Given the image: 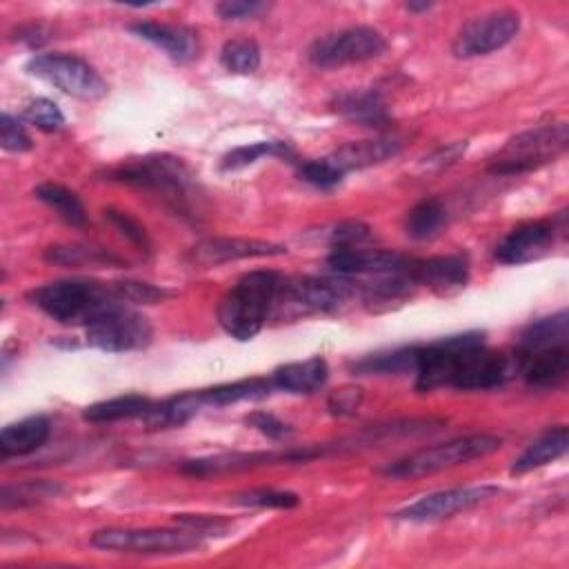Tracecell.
<instances>
[{
	"label": "cell",
	"instance_id": "6da1fadb",
	"mask_svg": "<svg viewBox=\"0 0 569 569\" xmlns=\"http://www.w3.org/2000/svg\"><path fill=\"white\" fill-rule=\"evenodd\" d=\"M522 369L518 351H493L485 345L482 331L447 336L418 345L416 389L433 391L440 387L480 391L511 380Z\"/></svg>",
	"mask_w": 569,
	"mask_h": 569
},
{
	"label": "cell",
	"instance_id": "7a4b0ae2",
	"mask_svg": "<svg viewBox=\"0 0 569 569\" xmlns=\"http://www.w3.org/2000/svg\"><path fill=\"white\" fill-rule=\"evenodd\" d=\"M282 273L256 269L244 273L218 302V322L236 340H251L273 313Z\"/></svg>",
	"mask_w": 569,
	"mask_h": 569
},
{
	"label": "cell",
	"instance_id": "3957f363",
	"mask_svg": "<svg viewBox=\"0 0 569 569\" xmlns=\"http://www.w3.org/2000/svg\"><path fill=\"white\" fill-rule=\"evenodd\" d=\"M27 300L62 325L82 327H87L109 307L122 302L116 282L107 284L89 278H67L33 287L27 291Z\"/></svg>",
	"mask_w": 569,
	"mask_h": 569
},
{
	"label": "cell",
	"instance_id": "277c9868",
	"mask_svg": "<svg viewBox=\"0 0 569 569\" xmlns=\"http://www.w3.org/2000/svg\"><path fill=\"white\" fill-rule=\"evenodd\" d=\"M107 178L113 182L156 191L176 211H187L189 191L193 184L189 167L180 158L169 153H151L144 158L122 162L116 169H109Z\"/></svg>",
	"mask_w": 569,
	"mask_h": 569
},
{
	"label": "cell",
	"instance_id": "5b68a950",
	"mask_svg": "<svg viewBox=\"0 0 569 569\" xmlns=\"http://www.w3.org/2000/svg\"><path fill=\"white\" fill-rule=\"evenodd\" d=\"M500 449V438L491 433H469L460 438H451L447 442H438L425 449H418L413 453H407L387 467H382V473L393 480L402 478H420L429 476L482 456H489Z\"/></svg>",
	"mask_w": 569,
	"mask_h": 569
},
{
	"label": "cell",
	"instance_id": "8992f818",
	"mask_svg": "<svg viewBox=\"0 0 569 569\" xmlns=\"http://www.w3.org/2000/svg\"><path fill=\"white\" fill-rule=\"evenodd\" d=\"M569 129L567 122H545L531 127L511 140L496 153L489 171L496 176H518L533 171L547 162H553L567 151Z\"/></svg>",
	"mask_w": 569,
	"mask_h": 569
},
{
	"label": "cell",
	"instance_id": "52a82bcc",
	"mask_svg": "<svg viewBox=\"0 0 569 569\" xmlns=\"http://www.w3.org/2000/svg\"><path fill=\"white\" fill-rule=\"evenodd\" d=\"M351 293H356V282H351V278L345 276H282L271 316L298 318L309 313H329L340 309Z\"/></svg>",
	"mask_w": 569,
	"mask_h": 569
},
{
	"label": "cell",
	"instance_id": "ba28073f",
	"mask_svg": "<svg viewBox=\"0 0 569 569\" xmlns=\"http://www.w3.org/2000/svg\"><path fill=\"white\" fill-rule=\"evenodd\" d=\"M202 536L182 527V529H167V527H109L100 529L91 536V545L107 551L120 553H184L202 547Z\"/></svg>",
	"mask_w": 569,
	"mask_h": 569
},
{
	"label": "cell",
	"instance_id": "9c48e42d",
	"mask_svg": "<svg viewBox=\"0 0 569 569\" xmlns=\"http://www.w3.org/2000/svg\"><path fill=\"white\" fill-rule=\"evenodd\" d=\"M24 69L62 93L80 100H100L109 91L96 67L73 53H38L24 64Z\"/></svg>",
	"mask_w": 569,
	"mask_h": 569
},
{
	"label": "cell",
	"instance_id": "30bf717a",
	"mask_svg": "<svg viewBox=\"0 0 569 569\" xmlns=\"http://www.w3.org/2000/svg\"><path fill=\"white\" fill-rule=\"evenodd\" d=\"M87 342L96 349L120 353L144 349L153 340V327L147 316L129 305H113L84 327Z\"/></svg>",
	"mask_w": 569,
	"mask_h": 569
},
{
	"label": "cell",
	"instance_id": "8fae6325",
	"mask_svg": "<svg viewBox=\"0 0 569 569\" xmlns=\"http://www.w3.org/2000/svg\"><path fill=\"white\" fill-rule=\"evenodd\" d=\"M387 49L385 36L367 24L347 27L340 31L325 33L309 44L307 58L320 69L365 62L378 58Z\"/></svg>",
	"mask_w": 569,
	"mask_h": 569
},
{
	"label": "cell",
	"instance_id": "7c38bea8",
	"mask_svg": "<svg viewBox=\"0 0 569 569\" xmlns=\"http://www.w3.org/2000/svg\"><path fill=\"white\" fill-rule=\"evenodd\" d=\"M520 31V13L513 9H493L469 20L453 38L456 58H478L509 44Z\"/></svg>",
	"mask_w": 569,
	"mask_h": 569
},
{
	"label": "cell",
	"instance_id": "4fadbf2b",
	"mask_svg": "<svg viewBox=\"0 0 569 569\" xmlns=\"http://www.w3.org/2000/svg\"><path fill=\"white\" fill-rule=\"evenodd\" d=\"M498 493H500V487H496V485H471V487L442 489V491L422 496L416 502L402 507L400 511H396V518L409 520V522H433V520L451 518L460 511H469Z\"/></svg>",
	"mask_w": 569,
	"mask_h": 569
},
{
	"label": "cell",
	"instance_id": "5bb4252c",
	"mask_svg": "<svg viewBox=\"0 0 569 569\" xmlns=\"http://www.w3.org/2000/svg\"><path fill=\"white\" fill-rule=\"evenodd\" d=\"M327 264L331 267L333 273L345 276V278L382 276V273L407 271L409 264H411V256L362 244V247L331 249V253L327 258Z\"/></svg>",
	"mask_w": 569,
	"mask_h": 569
},
{
	"label": "cell",
	"instance_id": "9a60e30c",
	"mask_svg": "<svg viewBox=\"0 0 569 569\" xmlns=\"http://www.w3.org/2000/svg\"><path fill=\"white\" fill-rule=\"evenodd\" d=\"M409 276L418 287H427L436 296H453L469 282V260L462 253L411 258Z\"/></svg>",
	"mask_w": 569,
	"mask_h": 569
},
{
	"label": "cell",
	"instance_id": "2e32d148",
	"mask_svg": "<svg viewBox=\"0 0 569 569\" xmlns=\"http://www.w3.org/2000/svg\"><path fill=\"white\" fill-rule=\"evenodd\" d=\"M282 253H287V247L258 238H204L191 249L189 258L198 267H216L231 260L269 258Z\"/></svg>",
	"mask_w": 569,
	"mask_h": 569
},
{
	"label": "cell",
	"instance_id": "e0dca14e",
	"mask_svg": "<svg viewBox=\"0 0 569 569\" xmlns=\"http://www.w3.org/2000/svg\"><path fill=\"white\" fill-rule=\"evenodd\" d=\"M316 451L313 449H298V451H233V453H218V456H209V458H196V460H187L182 462L180 471L189 473V476H213V473H227V471H242V469H251V467H260V465H269V462H280V460H307L313 458Z\"/></svg>",
	"mask_w": 569,
	"mask_h": 569
},
{
	"label": "cell",
	"instance_id": "ac0fdd59",
	"mask_svg": "<svg viewBox=\"0 0 569 569\" xmlns=\"http://www.w3.org/2000/svg\"><path fill=\"white\" fill-rule=\"evenodd\" d=\"M553 222L536 220L513 227L496 247V260L502 264H522L540 258L553 242Z\"/></svg>",
	"mask_w": 569,
	"mask_h": 569
},
{
	"label": "cell",
	"instance_id": "d6986e66",
	"mask_svg": "<svg viewBox=\"0 0 569 569\" xmlns=\"http://www.w3.org/2000/svg\"><path fill=\"white\" fill-rule=\"evenodd\" d=\"M129 31L142 40L156 44L176 62H189L198 56V38L191 29H187L182 24L140 20V22H131Z\"/></svg>",
	"mask_w": 569,
	"mask_h": 569
},
{
	"label": "cell",
	"instance_id": "ffe728a7",
	"mask_svg": "<svg viewBox=\"0 0 569 569\" xmlns=\"http://www.w3.org/2000/svg\"><path fill=\"white\" fill-rule=\"evenodd\" d=\"M400 153V142L396 138H371V140H353L338 147L329 158L333 167L342 173L367 169L380 162H387Z\"/></svg>",
	"mask_w": 569,
	"mask_h": 569
},
{
	"label": "cell",
	"instance_id": "44dd1931",
	"mask_svg": "<svg viewBox=\"0 0 569 569\" xmlns=\"http://www.w3.org/2000/svg\"><path fill=\"white\" fill-rule=\"evenodd\" d=\"M525 382L536 389H553L567 380L569 373V349L567 345H556L522 360L520 369Z\"/></svg>",
	"mask_w": 569,
	"mask_h": 569
},
{
	"label": "cell",
	"instance_id": "7402d4cb",
	"mask_svg": "<svg viewBox=\"0 0 569 569\" xmlns=\"http://www.w3.org/2000/svg\"><path fill=\"white\" fill-rule=\"evenodd\" d=\"M373 278L376 280L371 282H356V291H360L362 302L369 311H387L396 305H402L405 300L411 298L413 289L418 287L411 280L409 269L398 273H382Z\"/></svg>",
	"mask_w": 569,
	"mask_h": 569
},
{
	"label": "cell",
	"instance_id": "603a6c76",
	"mask_svg": "<svg viewBox=\"0 0 569 569\" xmlns=\"http://www.w3.org/2000/svg\"><path fill=\"white\" fill-rule=\"evenodd\" d=\"M331 107L342 118L365 124V127H382L389 124V113L385 100L369 89H349L340 91L331 98Z\"/></svg>",
	"mask_w": 569,
	"mask_h": 569
},
{
	"label": "cell",
	"instance_id": "cb8c5ba5",
	"mask_svg": "<svg viewBox=\"0 0 569 569\" xmlns=\"http://www.w3.org/2000/svg\"><path fill=\"white\" fill-rule=\"evenodd\" d=\"M327 376H329V367H327L325 358L311 356L307 360L280 365L278 369H273V373L269 378H271L273 387L280 391L313 393L327 382Z\"/></svg>",
	"mask_w": 569,
	"mask_h": 569
},
{
	"label": "cell",
	"instance_id": "d4e9b609",
	"mask_svg": "<svg viewBox=\"0 0 569 569\" xmlns=\"http://www.w3.org/2000/svg\"><path fill=\"white\" fill-rule=\"evenodd\" d=\"M49 431L51 427L44 416H29L18 422H11L0 431V456L13 458L33 453L47 442Z\"/></svg>",
	"mask_w": 569,
	"mask_h": 569
},
{
	"label": "cell",
	"instance_id": "484cf974",
	"mask_svg": "<svg viewBox=\"0 0 569 569\" xmlns=\"http://www.w3.org/2000/svg\"><path fill=\"white\" fill-rule=\"evenodd\" d=\"M567 338H569V316L562 309L558 313L538 318L531 325H527V329L520 333L516 351L525 360L529 353H536L556 345H567Z\"/></svg>",
	"mask_w": 569,
	"mask_h": 569
},
{
	"label": "cell",
	"instance_id": "4316f807",
	"mask_svg": "<svg viewBox=\"0 0 569 569\" xmlns=\"http://www.w3.org/2000/svg\"><path fill=\"white\" fill-rule=\"evenodd\" d=\"M567 447H569V429L565 425H556L527 445V449L513 460L511 473H527L538 467H545L556 458L565 456Z\"/></svg>",
	"mask_w": 569,
	"mask_h": 569
},
{
	"label": "cell",
	"instance_id": "83f0119b",
	"mask_svg": "<svg viewBox=\"0 0 569 569\" xmlns=\"http://www.w3.org/2000/svg\"><path fill=\"white\" fill-rule=\"evenodd\" d=\"M418 365V345L396 347L389 351H378L362 356L349 362V369L358 376H398V373H413Z\"/></svg>",
	"mask_w": 569,
	"mask_h": 569
},
{
	"label": "cell",
	"instance_id": "f1b7e54d",
	"mask_svg": "<svg viewBox=\"0 0 569 569\" xmlns=\"http://www.w3.org/2000/svg\"><path fill=\"white\" fill-rule=\"evenodd\" d=\"M273 382L271 378L253 376V378H242L233 382H222L216 387L198 389L202 405L204 407H224V405H236L244 400H262L273 393Z\"/></svg>",
	"mask_w": 569,
	"mask_h": 569
},
{
	"label": "cell",
	"instance_id": "f546056e",
	"mask_svg": "<svg viewBox=\"0 0 569 569\" xmlns=\"http://www.w3.org/2000/svg\"><path fill=\"white\" fill-rule=\"evenodd\" d=\"M200 391H184L178 396H171L162 402H153L149 413L144 416V422L153 429H169V427H182L189 422L200 409H202Z\"/></svg>",
	"mask_w": 569,
	"mask_h": 569
},
{
	"label": "cell",
	"instance_id": "4dcf8cb0",
	"mask_svg": "<svg viewBox=\"0 0 569 569\" xmlns=\"http://www.w3.org/2000/svg\"><path fill=\"white\" fill-rule=\"evenodd\" d=\"M44 260L62 267H122L124 260L109 249L93 244H51L44 249Z\"/></svg>",
	"mask_w": 569,
	"mask_h": 569
},
{
	"label": "cell",
	"instance_id": "1f68e13d",
	"mask_svg": "<svg viewBox=\"0 0 569 569\" xmlns=\"http://www.w3.org/2000/svg\"><path fill=\"white\" fill-rule=\"evenodd\" d=\"M151 407H153V400L149 396L124 393V396H116V398L89 405L82 411V418L89 422H116L127 418H144Z\"/></svg>",
	"mask_w": 569,
	"mask_h": 569
},
{
	"label": "cell",
	"instance_id": "d6a6232c",
	"mask_svg": "<svg viewBox=\"0 0 569 569\" xmlns=\"http://www.w3.org/2000/svg\"><path fill=\"white\" fill-rule=\"evenodd\" d=\"M33 196L40 202L49 204L58 213V218H62L67 224H71V227H84L87 224L84 204L80 202V198L71 189H67L58 182H42L33 189Z\"/></svg>",
	"mask_w": 569,
	"mask_h": 569
},
{
	"label": "cell",
	"instance_id": "836d02e7",
	"mask_svg": "<svg viewBox=\"0 0 569 569\" xmlns=\"http://www.w3.org/2000/svg\"><path fill=\"white\" fill-rule=\"evenodd\" d=\"M447 222V211L440 200L427 198L413 204L405 218V231L413 240H431Z\"/></svg>",
	"mask_w": 569,
	"mask_h": 569
},
{
	"label": "cell",
	"instance_id": "e575fe53",
	"mask_svg": "<svg viewBox=\"0 0 569 569\" xmlns=\"http://www.w3.org/2000/svg\"><path fill=\"white\" fill-rule=\"evenodd\" d=\"M287 158L291 156V147L284 140H260V142H249V144H240L231 151H227L220 160V169L222 171H236V169H244L253 162H258L260 158Z\"/></svg>",
	"mask_w": 569,
	"mask_h": 569
},
{
	"label": "cell",
	"instance_id": "d590c367",
	"mask_svg": "<svg viewBox=\"0 0 569 569\" xmlns=\"http://www.w3.org/2000/svg\"><path fill=\"white\" fill-rule=\"evenodd\" d=\"M60 491H62V487L51 480H24L18 485H4L2 493H0V505H2V509L31 507L42 500L56 498Z\"/></svg>",
	"mask_w": 569,
	"mask_h": 569
},
{
	"label": "cell",
	"instance_id": "8d00e7d4",
	"mask_svg": "<svg viewBox=\"0 0 569 569\" xmlns=\"http://www.w3.org/2000/svg\"><path fill=\"white\" fill-rule=\"evenodd\" d=\"M260 47L251 38H233L220 49V62L231 73H253L260 67Z\"/></svg>",
	"mask_w": 569,
	"mask_h": 569
},
{
	"label": "cell",
	"instance_id": "74e56055",
	"mask_svg": "<svg viewBox=\"0 0 569 569\" xmlns=\"http://www.w3.org/2000/svg\"><path fill=\"white\" fill-rule=\"evenodd\" d=\"M298 176L300 180L313 184L316 189H333L342 182V171L338 167H333L329 162V158H313V160H305L298 164Z\"/></svg>",
	"mask_w": 569,
	"mask_h": 569
},
{
	"label": "cell",
	"instance_id": "f35d334b",
	"mask_svg": "<svg viewBox=\"0 0 569 569\" xmlns=\"http://www.w3.org/2000/svg\"><path fill=\"white\" fill-rule=\"evenodd\" d=\"M233 502L247 505V507H260V509H291V507H298L300 498L298 493L282 491V489H251L233 496Z\"/></svg>",
	"mask_w": 569,
	"mask_h": 569
},
{
	"label": "cell",
	"instance_id": "ab89813d",
	"mask_svg": "<svg viewBox=\"0 0 569 569\" xmlns=\"http://www.w3.org/2000/svg\"><path fill=\"white\" fill-rule=\"evenodd\" d=\"M22 116L27 122L36 124L42 131H58L64 124V116H62L60 107L49 98L29 100Z\"/></svg>",
	"mask_w": 569,
	"mask_h": 569
},
{
	"label": "cell",
	"instance_id": "60d3db41",
	"mask_svg": "<svg viewBox=\"0 0 569 569\" xmlns=\"http://www.w3.org/2000/svg\"><path fill=\"white\" fill-rule=\"evenodd\" d=\"M116 289L124 305H156L171 296V291H167L162 287H156L149 282H138V280H118Z\"/></svg>",
	"mask_w": 569,
	"mask_h": 569
},
{
	"label": "cell",
	"instance_id": "b9f144b4",
	"mask_svg": "<svg viewBox=\"0 0 569 569\" xmlns=\"http://www.w3.org/2000/svg\"><path fill=\"white\" fill-rule=\"evenodd\" d=\"M102 213L131 244H136L140 251H147V253L151 251L149 233H147V229L136 218H131L127 211H118L113 207H107Z\"/></svg>",
	"mask_w": 569,
	"mask_h": 569
},
{
	"label": "cell",
	"instance_id": "7bdbcfd3",
	"mask_svg": "<svg viewBox=\"0 0 569 569\" xmlns=\"http://www.w3.org/2000/svg\"><path fill=\"white\" fill-rule=\"evenodd\" d=\"M371 240V227L360 220H345L333 227L329 244L331 249H345V247H362Z\"/></svg>",
	"mask_w": 569,
	"mask_h": 569
},
{
	"label": "cell",
	"instance_id": "ee69618b",
	"mask_svg": "<svg viewBox=\"0 0 569 569\" xmlns=\"http://www.w3.org/2000/svg\"><path fill=\"white\" fill-rule=\"evenodd\" d=\"M0 144H2V149L13 151V153H22L33 147V142H31L29 133L24 131V127L20 124V120L7 111L0 116Z\"/></svg>",
	"mask_w": 569,
	"mask_h": 569
},
{
	"label": "cell",
	"instance_id": "f6af8a7d",
	"mask_svg": "<svg viewBox=\"0 0 569 569\" xmlns=\"http://www.w3.org/2000/svg\"><path fill=\"white\" fill-rule=\"evenodd\" d=\"M176 522L196 531L198 536H222L229 527V522L220 516H202V513H178Z\"/></svg>",
	"mask_w": 569,
	"mask_h": 569
},
{
	"label": "cell",
	"instance_id": "bcb514c9",
	"mask_svg": "<svg viewBox=\"0 0 569 569\" xmlns=\"http://www.w3.org/2000/svg\"><path fill=\"white\" fill-rule=\"evenodd\" d=\"M244 422H247L249 427L258 429L262 436H267V438H271V440H284V438H289V436L293 433V427H291V425L282 422L280 418H276V416L269 413V411H253V413H249V416L244 418Z\"/></svg>",
	"mask_w": 569,
	"mask_h": 569
},
{
	"label": "cell",
	"instance_id": "7dc6e473",
	"mask_svg": "<svg viewBox=\"0 0 569 569\" xmlns=\"http://www.w3.org/2000/svg\"><path fill=\"white\" fill-rule=\"evenodd\" d=\"M360 402H362V389L356 385H345V387L331 391L327 407L333 416H351L358 411Z\"/></svg>",
	"mask_w": 569,
	"mask_h": 569
},
{
	"label": "cell",
	"instance_id": "c3c4849f",
	"mask_svg": "<svg viewBox=\"0 0 569 569\" xmlns=\"http://www.w3.org/2000/svg\"><path fill=\"white\" fill-rule=\"evenodd\" d=\"M220 18L224 20H244V18H258L269 9L267 2H256V0H224L218 7Z\"/></svg>",
	"mask_w": 569,
	"mask_h": 569
},
{
	"label": "cell",
	"instance_id": "681fc988",
	"mask_svg": "<svg viewBox=\"0 0 569 569\" xmlns=\"http://www.w3.org/2000/svg\"><path fill=\"white\" fill-rule=\"evenodd\" d=\"M409 11H427L431 9V2H407Z\"/></svg>",
	"mask_w": 569,
	"mask_h": 569
}]
</instances>
